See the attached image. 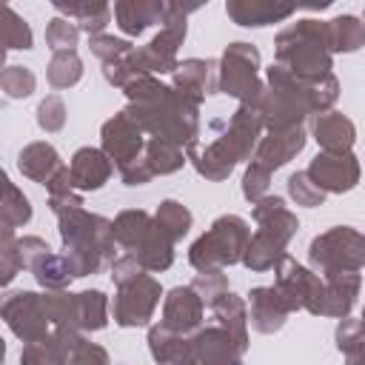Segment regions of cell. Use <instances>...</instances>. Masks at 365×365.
<instances>
[{
    "label": "cell",
    "mask_w": 365,
    "mask_h": 365,
    "mask_svg": "<svg viewBox=\"0 0 365 365\" xmlns=\"http://www.w3.org/2000/svg\"><path fill=\"white\" fill-rule=\"evenodd\" d=\"M123 91L128 97V106L123 111L131 120H137L145 134H151L154 140L174 143L182 151L197 145L202 103L185 97L174 86L160 83L154 74H143L131 80Z\"/></svg>",
    "instance_id": "obj_1"
},
{
    "label": "cell",
    "mask_w": 365,
    "mask_h": 365,
    "mask_svg": "<svg viewBox=\"0 0 365 365\" xmlns=\"http://www.w3.org/2000/svg\"><path fill=\"white\" fill-rule=\"evenodd\" d=\"M339 97V80L334 74L302 80L282 66L265 68V88L254 103L262 114L268 131H282L302 125L308 117L328 114Z\"/></svg>",
    "instance_id": "obj_2"
},
{
    "label": "cell",
    "mask_w": 365,
    "mask_h": 365,
    "mask_svg": "<svg viewBox=\"0 0 365 365\" xmlns=\"http://www.w3.org/2000/svg\"><path fill=\"white\" fill-rule=\"evenodd\" d=\"M262 114L254 103H240L237 111L231 114V120L225 123V131L211 140L205 148L197 143L185 151L188 163L197 168L200 177L211 180V182H222L228 180V174L234 171L237 163H251L259 140H262Z\"/></svg>",
    "instance_id": "obj_3"
},
{
    "label": "cell",
    "mask_w": 365,
    "mask_h": 365,
    "mask_svg": "<svg viewBox=\"0 0 365 365\" xmlns=\"http://www.w3.org/2000/svg\"><path fill=\"white\" fill-rule=\"evenodd\" d=\"M57 231L66 248V259L77 277L100 274L106 265L117 259V242L111 231V220L91 214L86 208H71L57 217Z\"/></svg>",
    "instance_id": "obj_4"
},
{
    "label": "cell",
    "mask_w": 365,
    "mask_h": 365,
    "mask_svg": "<svg viewBox=\"0 0 365 365\" xmlns=\"http://www.w3.org/2000/svg\"><path fill=\"white\" fill-rule=\"evenodd\" d=\"M274 54H277V66L288 68L302 80H317L331 74L334 51L328 43V23L314 17L291 23L277 34Z\"/></svg>",
    "instance_id": "obj_5"
},
{
    "label": "cell",
    "mask_w": 365,
    "mask_h": 365,
    "mask_svg": "<svg viewBox=\"0 0 365 365\" xmlns=\"http://www.w3.org/2000/svg\"><path fill=\"white\" fill-rule=\"evenodd\" d=\"M251 242V228L248 220H242L240 214H222L211 222V228L205 234H200L191 248H188V262L191 268L200 271H217V268H228L242 262L245 248Z\"/></svg>",
    "instance_id": "obj_6"
},
{
    "label": "cell",
    "mask_w": 365,
    "mask_h": 365,
    "mask_svg": "<svg viewBox=\"0 0 365 365\" xmlns=\"http://www.w3.org/2000/svg\"><path fill=\"white\" fill-rule=\"evenodd\" d=\"M200 3H168L165 6V23L160 29V34L145 43V46H134V51L125 57V63L131 66L134 74H174L177 71V48L182 46L185 40V31H188V23L185 17L191 11H197Z\"/></svg>",
    "instance_id": "obj_7"
},
{
    "label": "cell",
    "mask_w": 365,
    "mask_h": 365,
    "mask_svg": "<svg viewBox=\"0 0 365 365\" xmlns=\"http://www.w3.org/2000/svg\"><path fill=\"white\" fill-rule=\"evenodd\" d=\"M308 265L322 279L334 274H359L365 265V234L354 225H334L308 245Z\"/></svg>",
    "instance_id": "obj_8"
},
{
    "label": "cell",
    "mask_w": 365,
    "mask_h": 365,
    "mask_svg": "<svg viewBox=\"0 0 365 365\" xmlns=\"http://www.w3.org/2000/svg\"><path fill=\"white\" fill-rule=\"evenodd\" d=\"M265 83L259 80V51L251 43H231L220 57V94L240 103H257Z\"/></svg>",
    "instance_id": "obj_9"
},
{
    "label": "cell",
    "mask_w": 365,
    "mask_h": 365,
    "mask_svg": "<svg viewBox=\"0 0 365 365\" xmlns=\"http://www.w3.org/2000/svg\"><path fill=\"white\" fill-rule=\"evenodd\" d=\"M3 319H6L9 331L17 339H23V345L40 342V339L51 336V331H54L48 299H46V294H37V291L9 294L3 302Z\"/></svg>",
    "instance_id": "obj_10"
},
{
    "label": "cell",
    "mask_w": 365,
    "mask_h": 365,
    "mask_svg": "<svg viewBox=\"0 0 365 365\" xmlns=\"http://www.w3.org/2000/svg\"><path fill=\"white\" fill-rule=\"evenodd\" d=\"M160 297H163V285L148 271H143L140 277L117 285L114 305H111L114 322L120 328H143V325H148L154 319Z\"/></svg>",
    "instance_id": "obj_11"
},
{
    "label": "cell",
    "mask_w": 365,
    "mask_h": 365,
    "mask_svg": "<svg viewBox=\"0 0 365 365\" xmlns=\"http://www.w3.org/2000/svg\"><path fill=\"white\" fill-rule=\"evenodd\" d=\"M274 285L282 291L288 305L294 311H308L314 317H322V299H325V279L299 265L294 257H282L279 265L274 268Z\"/></svg>",
    "instance_id": "obj_12"
},
{
    "label": "cell",
    "mask_w": 365,
    "mask_h": 365,
    "mask_svg": "<svg viewBox=\"0 0 365 365\" xmlns=\"http://www.w3.org/2000/svg\"><path fill=\"white\" fill-rule=\"evenodd\" d=\"M145 131L140 128L137 120H131L125 111H117L114 117H108L100 128V148L108 154V160L114 163L117 174L125 171L128 165L140 163L145 157Z\"/></svg>",
    "instance_id": "obj_13"
},
{
    "label": "cell",
    "mask_w": 365,
    "mask_h": 365,
    "mask_svg": "<svg viewBox=\"0 0 365 365\" xmlns=\"http://www.w3.org/2000/svg\"><path fill=\"white\" fill-rule=\"evenodd\" d=\"M305 174L325 194H345V191H354L359 182V160L351 151H345V154L319 151L311 160V165L305 168Z\"/></svg>",
    "instance_id": "obj_14"
},
{
    "label": "cell",
    "mask_w": 365,
    "mask_h": 365,
    "mask_svg": "<svg viewBox=\"0 0 365 365\" xmlns=\"http://www.w3.org/2000/svg\"><path fill=\"white\" fill-rule=\"evenodd\" d=\"M202 317H205V302L200 299V294L191 285H177L165 294L160 322L165 328H171L174 334L191 336L194 331L202 328Z\"/></svg>",
    "instance_id": "obj_15"
},
{
    "label": "cell",
    "mask_w": 365,
    "mask_h": 365,
    "mask_svg": "<svg viewBox=\"0 0 365 365\" xmlns=\"http://www.w3.org/2000/svg\"><path fill=\"white\" fill-rule=\"evenodd\" d=\"M251 214H254V222H257V234H262L265 240L277 242L279 248H288V242L299 231L297 214L277 194H268L259 202H254V211Z\"/></svg>",
    "instance_id": "obj_16"
},
{
    "label": "cell",
    "mask_w": 365,
    "mask_h": 365,
    "mask_svg": "<svg viewBox=\"0 0 365 365\" xmlns=\"http://www.w3.org/2000/svg\"><path fill=\"white\" fill-rule=\"evenodd\" d=\"M294 314L277 285H257L248 291V322L257 334H277Z\"/></svg>",
    "instance_id": "obj_17"
},
{
    "label": "cell",
    "mask_w": 365,
    "mask_h": 365,
    "mask_svg": "<svg viewBox=\"0 0 365 365\" xmlns=\"http://www.w3.org/2000/svg\"><path fill=\"white\" fill-rule=\"evenodd\" d=\"M305 143H308L305 125H294V128H282V131H268V134L259 140V145H257L251 163H257L259 168H265V171L274 174L277 168L288 165V163L305 148Z\"/></svg>",
    "instance_id": "obj_18"
},
{
    "label": "cell",
    "mask_w": 365,
    "mask_h": 365,
    "mask_svg": "<svg viewBox=\"0 0 365 365\" xmlns=\"http://www.w3.org/2000/svg\"><path fill=\"white\" fill-rule=\"evenodd\" d=\"M191 356L197 365H242V351L217 322H208L191 334Z\"/></svg>",
    "instance_id": "obj_19"
},
{
    "label": "cell",
    "mask_w": 365,
    "mask_h": 365,
    "mask_svg": "<svg viewBox=\"0 0 365 365\" xmlns=\"http://www.w3.org/2000/svg\"><path fill=\"white\" fill-rule=\"evenodd\" d=\"M174 88L197 103H202L211 94H220V63L208 60V57L205 60L202 57L182 60L174 71Z\"/></svg>",
    "instance_id": "obj_20"
},
{
    "label": "cell",
    "mask_w": 365,
    "mask_h": 365,
    "mask_svg": "<svg viewBox=\"0 0 365 365\" xmlns=\"http://www.w3.org/2000/svg\"><path fill=\"white\" fill-rule=\"evenodd\" d=\"M68 171H71V182L80 194L86 191H100L111 174H114V163L108 160V154L103 148H94V145H83L71 154V163H68Z\"/></svg>",
    "instance_id": "obj_21"
},
{
    "label": "cell",
    "mask_w": 365,
    "mask_h": 365,
    "mask_svg": "<svg viewBox=\"0 0 365 365\" xmlns=\"http://www.w3.org/2000/svg\"><path fill=\"white\" fill-rule=\"evenodd\" d=\"M163 0H120L114 3V23L125 37H140L145 29L165 23Z\"/></svg>",
    "instance_id": "obj_22"
},
{
    "label": "cell",
    "mask_w": 365,
    "mask_h": 365,
    "mask_svg": "<svg viewBox=\"0 0 365 365\" xmlns=\"http://www.w3.org/2000/svg\"><path fill=\"white\" fill-rule=\"evenodd\" d=\"M297 11V6L291 3H268V0H228L225 3V14L245 29H262L279 20H288Z\"/></svg>",
    "instance_id": "obj_23"
},
{
    "label": "cell",
    "mask_w": 365,
    "mask_h": 365,
    "mask_svg": "<svg viewBox=\"0 0 365 365\" xmlns=\"http://www.w3.org/2000/svg\"><path fill=\"white\" fill-rule=\"evenodd\" d=\"M311 137L319 143L322 151L345 154V151H351L354 143H356V125H354L345 114L328 111V114L311 117Z\"/></svg>",
    "instance_id": "obj_24"
},
{
    "label": "cell",
    "mask_w": 365,
    "mask_h": 365,
    "mask_svg": "<svg viewBox=\"0 0 365 365\" xmlns=\"http://www.w3.org/2000/svg\"><path fill=\"white\" fill-rule=\"evenodd\" d=\"M51 9L60 14V17H68L77 23L80 31H86L88 37H97V34H106V26L111 23L114 17V6L103 3V0H54Z\"/></svg>",
    "instance_id": "obj_25"
},
{
    "label": "cell",
    "mask_w": 365,
    "mask_h": 365,
    "mask_svg": "<svg viewBox=\"0 0 365 365\" xmlns=\"http://www.w3.org/2000/svg\"><path fill=\"white\" fill-rule=\"evenodd\" d=\"M111 231L123 254H137L154 234V217L143 208H125L111 220Z\"/></svg>",
    "instance_id": "obj_26"
},
{
    "label": "cell",
    "mask_w": 365,
    "mask_h": 365,
    "mask_svg": "<svg viewBox=\"0 0 365 365\" xmlns=\"http://www.w3.org/2000/svg\"><path fill=\"white\" fill-rule=\"evenodd\" d=\"M17 168L23 177L46 185L60 168H63V160L57 154V148L46 140H37V143H29L20 154H17Z\"/></svg>",
    "instance_id": "obj_27"
},
{
    "label": "cell",
    "mask_w": 365,
    "mask_h": 365,
    "mask_svg": "<svg viewBox=\"0 0 365 365\" xmlns=\"http://www.w3.org/2000/svg\"><path fill=\"white\" fill-rule=\"evenodd\" d=\"M359 288H362V277L359 274H334V277H325L322 317L345 319L351 314V308L356 305Z\"/></svg>",
    "instance_id": "obj_28"
},
{
    "label": "cell",
    "mask_w": 365,
    "mask_h": 365,
    "mask_svg": "<svg viewBox=\"0 0 365 365\" xmlns=\"http://www.w3.org/2000/svg\"><path fill=\"white\" fill-rule=\"evenodd\" d=\"M214 322L222 325L228 331V336L234 339V345L245 354L248 351V308H245V299L237 297L234 291H228L225 297H220L214 305Z\"/></svg>",
    "instance_id": "obj_29"
},
{
    "label": "cell",
    "mask_w": 365,
    "mask_h": 365,
    "mask_svg": "<svg viewBox=\"0 0 365 365\" xmlns=\"http://www.w3.org/2000/svg\"><path fill=\"white\" fill-rule=\"evenodd\" d=\"M148 351L157 365H180L191 359V336L174 334L171 328L157 322L148 328Z\"/></svg>",
    "instance_id": "obj_30"
},
{
    "label": "cell",
    "mask_w": 365,
    "mask_h": 365,
    "mask_svg": "<svg viewBox=\"0 0 365 365\" xmlns=\"http://www.w3.org/2000/svg\"><path fill=\"white\" fill-rule=\"evenodd\" d=\"M328 23V43L334 54H351L365 46V23L356 14H336Z\"/></svg>",
    "instance_id": "obj_31"
},
{
    "label": "cell",
    "mask_w": 365,
    "mask_h": 365,
    "mask_svg": "<svg viewBox=\"0 0 365 365\" xmlns=\"http://www.w3.org/2000/svg\"><path fill=\"white\" fill-rule=\"evenodd\" d=\"M145 163L154 171V177H165V174H177L188 163V157H185V151L180 145L148 137V143H145Z\"/></svg>",
    "instance_id": "obj_32"
},
{
    "label": "cell",
    "mask_w": 365,
    "mask_h": 365,
    "mask_svg": "<svg viewBox=\"0 0 365 365\" xmlns=\"http://www.w3.org/2000/svg\"><path fill=\"white\" fill-rule=\"evenodd\" d=\"M31 274H34L37 285L46 288V291H66V285L74 279V271H71L66 254H54V251L46 254L43 259H37Z\"/></svg>",
    "instance_id": "obj_33"
},
{
    "label": "cell",
    "mask_w": 365,
    "mask_h": 365,
    "mask_svg": "<svg viewBox=\"0 0 365 365\" xmlns=\"http://www.w3.org/2000/svg\"><path fill=\"white\" fill-rule=\"evenodd\" d=\"M77 317H80V331H103L108 325V297L103 291H80L77 294Z\"/></svg>",
    "instance_id": "obj_34"
},
{
    "label": "cell",
    "mask_w": 365,
    "mask_h": 365,
    "mask_svg": "<svg viewBox=\"0 0 365 365\" xmlns=\"http://www.w3.org/2000/svg\"><path fill=\"white\" fill-rule=\"evenodd\" d=\"M154 222H157V228H160L168 240L177 242V240H182V237L188 234L194 217H191V211H188L182 202H177V200H163V202L157 205V211H154Z\"/></svg>",
    "instance_id": "obj_35"
},
{
    "label": "cell",
    "mask_w": 365,
    "mask_h": 365,
    "mask_svg": "<svg viewBox=\"0 0 365 365\" xmlns=\"http://www.w3.org/2000/svg\"><path fill=\"white\" fill-rule=\"evenodd\" d=\"M334 339L339 354L345 356V365H365V328L359 325V319H339Z\"/></svg>",
    "instance_id": "obj_36"
},
{
    "label": "cell",
    "mask_w": 365,
    "mask_h": 365,
    "mask_svg": "<svg viewBox=\"0 0 365 365\" xmlns=\"http://www.w3.org/2000/svg\"><path fill=\"white\" fill-rule=\"evenodd\" d=\"M0 211H3V231L23 228L31 220V202H29V197L9 177H3V208Z\"/></svg>",
    "instance_id": "obj_37"
},
{
    "label": "cell",
    "mask_w": 365,
    "mask_h": 365,
    "mask_svg": "<svg viewBox=\"0 0 365 365\" xmlns=\"http://www.w3.org/2000/svg\"><path fill=\"white\" fill-rule=\"evenodd\" d=\"M46 77L54 88H71L83 80V60L77 51H57L46 66Z\"/></svg>",
    "instance_id": "obj_38"
},
{
    "label": "cell",
    "mask_w": 365,
    "mask_h": 365,
    "mask_svg": "<svg viewBox=\"0 0 365 365\" xmlns=\"http://www.w3.org/2000/svg\"><path fill=\"white\" fill-rule=\"evenodd\" d=\"M37 86V77L29 66H6L0 74V88L9 100H26Z\"/></svg>",
    "instance_id": "obj_39"
},
{
    "label": "cell",
    "mask_w": 365,
    "mask_h": 365,
    "mask_svg": "<svg viewBox=\"0 0 365 365\" xmlns=\"http://www.w3.org/2000/svg\"><path fill=\"white\" fill-rule=\"evenodd\" d=\"M77 40H80L77 23H71L68 17H51L48 20V26H46V46L51 48V54H57V51H77L74 48Z\"/></svg>",
    "instance_id": "obj_40"
},
{
    "label": "cell",
    "mask_w": 365,
    "mask_h": 365,
    "mask_svg": "<svg viewBox=\"0 0 365 365\" xmlns=\"http://www.w3.org/2000/svg\"><path fill=\"white\" fill-rule=\"evenodd\" d=\"M288 197L297 202V205H305V208H317L325 202V191L305 174V171H294L288 177Z\"/></svg>",
    "instance_id": "obj_41"
},
{
    "label": "cell",
    "mask_w": 365,
    "mask_h": 365,
    "mask_svg": "<svg viewBox=\"0 0 365 365\" xmlns=\"http://www.w3.org/2000/svg\"><path fill=\"white\" fill-rule=\"evenodd\" d=\"M191 288L200 294V299L211 308L220 297H225L231 288H228V277H225V271L222 268H217V271H200L194 279H191Z\"/></svg>",
    "instance_id": "obj_42"
},
{
    "label": "cell",
    "mask_w": 365,
    "mask_h": 365,
    "mask_svg": "<svg viewBox=\"0 0 365 365\" xmlns=\"http://www.w3.org/2000/svg\"><path fill=\"white\" fill-rule=\"evenodd\" d=\"M3 20H6V26H3V40H6V48L9 51H17V48H31V43H34V37H31V29H29V23L11 9V6H6V11H3Z\"/></svg>",
    "instance_id": "obj_43"
},
{
    "label": "cell",
    "mask_w": 365,
    "mask_h": 365,
    "mask_svg": "<svg viewBox=\"0 0 365 365\" xmlns=\"http://www.w3.org/2000/svg\"><path fill=\"white\" fill-rule=\"evenodd\" d=\"M88 46H91V54L103 63H114V60H123L134 51L131 40L125 37H114V34H97V37H88Z\"/></svg>",
    "instance_id": "obj_44"
},
{
    "label": "cell",
    "mask_w": 365,
    "mask_h": 365,
    "mask_svg": "<svg viewBox=\"0 0 365 365\" xmlns=\"http://www.w3.org/2000/svg\"><path fill=\"white\" fill-rule=\"evenodd\" d=\"M37 125L46 134H57L66 125V103L57 94H46L37 106Z\"/></svg>",
    "instance_id": "obj_45"
},
{
    "label": "cell",
    "mask_w": 365,
    "mask_h": 365,
    "mask_svg": "<svg viewBox=\"0 0 365 365\" xmlns=\"http://www.w3.org/2000/svg\"><path fill=\"white\" fill-rule=\"evenodd\" d=\"M20 237H14V231H3L0 240V265H3V285H9L17 271H23V259H20Z\"/></svg>",
    "instance_id": "obj_46"
},
{
    "label": "cell",
    "mask_w": 365,
    "mask_h": 365,
    "mask_svg": "<svg viewBox=\"0 0 365 365\" xmlns=\"http://www.w3.org/2000/svg\"><path fill=\"white\" fill-rule=\"evenodd\" d=\"M268 185H271V171L259 168L257 163H248L242 177V197L248 202H259L262 197H268Z\"/></svg>",
    "instance_id": "obj_47"
},
{
    "label": "cell",
    "mask_w": 365,
    "mask_h": 365,
    "mask_svg": "<svg viewBox=\"0 0 365 365\" xmlns=\"http://www.w3.org/2000/svg\"><path fill=\"white\" fill-rule=\"evenodd\" d=\"M66 365H111V359H108V351L103 345H97V342L83 336Z\"/></svg>",
    "instance_id": "obj_48"
},
{
    "label": "cell",
    "mask_w": 365,
    "mask_h": 365,
    "mask_svg": "<svg viewBox=\"0 0 365 365\" xmlns=\"http://www.w3.org/2000/svg\"><path fill=\"white\" fill-rule=\"evenodd\" d=\"M17 242H20V259H23V268L26 271H31L37 265V259H43L46 254H51L48 242L43 237H37V234H26Z\"/></svg>",
    "instance_id": "obj_49"
},
{
    "label": "cell",
    "mask_w": 365,
    "mask_h": 365,
    "mask_svg": "<svg viewBox=\"0 0 365 365\" xmlns=\"http://www.w3.org/2000/svg\"><path fill=\"white\" fill-rule=\"evenodd\" d=\"M359 325L365 328V308H362V317H359Z\"/></svg>",
    "instance_id": "obj_50"
},
{
    "label": "cell",
    "mask_w": 365,
    "mask_h": 365,
    "mask_svg": "<svg viewBox=\"0 0 365 365\" xmlns=\"http://www.w3.org/2000/svg\"><path fill=\"white\" fill-rule=\"evenodd\" d=\"M180 365H197V362H194V356H191V359H185V362H180Z\"/></svg>",
    "instance_id": "obj_51"
},
{
    "label": "cell",
    "mask_w": 365,
    "mask_h": 365,
    "mask_svg": "<svg viewBox=\"0 0 365 365\" xmlns=\"http://www.w3.org/2000/svg\"><path fill=\"white\" fill-rule=\"evenodd\" d=\"M362 23H365V11H362Z\"/></svg>",
    "instance_id": "obj_52"
}]
</instances>
